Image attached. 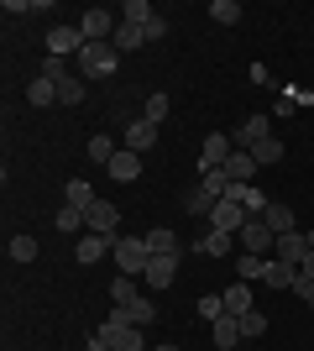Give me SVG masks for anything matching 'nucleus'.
<instances>
[{
	"label": "nucleus",
	"instance_id": "f257e3e1",
	"mask_svg": "<svg viewBox=\"0 0 314 351\" xmlns=\"http://www.w3.org/2000/svg\"><path fill=\"white\" fill-rule=\"evenodd\" d=\"M120 69V53H116V43H84L79 47V79H110V73Z\"/></svg>",
	"mask_w": 314,
	"mask_h": 351
},
{
	"label": "nucleus",
	"instance_id": "f03ea898",
	"mask_svg": "<svg viewBox=\"0 0 314 351\" xmlns=\"http://www.w3.org/2000/svg\"><path fill=\"white\" fill-rule=\"evenodd\" d=\"M116 267H120V278H136V273H147L152 263V247H147V236H116Z\"/></svg>",
	"mask_w": 314,
	"mask_h": 351
},
{
	"label": "nucleus",
	"instance_id": "7ed1b4c3",
	"mask_svg": "<svg viewBox=\"0 0 314 351\" xmlns=\"http://www.w3.org/2000/svg\"><path fill=\"white\" fill-rule=\"evenodd\" d=\"M100 336L110 341V351H152L147 336H142V325H116L110 315L100 320Z\"/></svg>",
	"mask_w": 314,
	"mask_h": 351
},
{
	"label": "nucleus",
	"instance_id": "20e7f679",
	"mask_svg": "<svg viewBox=\"0 0 314 351\" xmlns=\"http://www.w3.org/2000/svg\"><path fill=\"white\" fill-rule=\"evenodd\" d=\"M236 241H241V252H252V257H272V247H278V236L267 231V220H262V215H252V220H246Z\"/></svg>",
	"mask_w": 314,
	"mask_h": 351
},
{
	"label": "nucleus",
	"instance_id": "39448f33",
	"mask_svg": "<svg viewBox=\"0 0 314 351\" xmlns=\"http://www.w3.org/2000/svg\"><path fill=\"white\" fill-rule=\"evenodd\" d=\"M79 47H84L79 21H58V27L47 32V53H53V58H79Z\"/></svg>",
	"mask_w": 314,
	"mask_h": 351
},
{
	"label": "nucleus",
	"instance_id": "423d86ee",
	"mask_svg": "<svg viewBox=\"0 0 314 351\" xmlns=\"http://www.w3.org/2000/svg\"><path fill=\"white\" fill-rule=\"evenodd\" d=\"M116 27H120V16H116V11H100V5L79 16V32H84V43H110V37H116Z\"/></svg>",
	"mask_w": 314,
	"mask_h": 351
},
{
	"label": "nucleus",
	"instance_id": "0eeeda50",
	"mask_svg": "<svg viewBox=\"0 0 314 351\" xmlns=\"http://www.w3.org/2000/svg\"><path fill=\"white\" fill-rule=\"evenodd\" d=\"M231 152H236V136H225V132L205 136V147H199V173H215V168H225V162H231Z\"/></svg>",
	"mask_w": 314,
	"mask_h": 351
},
{
	"label": "nucleus",
	"instance_id": "6e6552de",
	"mask_svg": "<svg viewBox=\"0 0 314 351\" xmlns=\"http://www.w3.org/2000/svg\"><path fill=\"white\" fill-rule=\"evenodd\" d=\"M246 205H241V199H215V210H209V226H215V231H231V236H241V226H246Z\"/></svg>",
	"mask_w": 314,
	"mask_h": 351
},
{
	"label": "nucleus",
	"instance_id": "1a4fd4ad",
	"mask_svg": "<svg viewBox=\"0 0 314 351\" xmlns=\"http://www.w3.org/2000/svg\"><path fill=\"white\" fill-rule=\"evenodd\" d=\"M147 289H173V278H179V252H152V263H147Z\"/></svg>",
	"mask_w": 314,
	"mask_h": 351
},
{
	"label": "nucleus",
	"instance_id": "9d476101",
	"mask_svg": "<svg viewBox=\"0 0 314 351\" xmlns=\"http://www.w3.org/2000/svg\"><path fill=\"white\" fill-rule=\"evenodd\" d=\"M84 226H90L94 236H120L116 226H120V210L110 205V199H94L90 210H84Z\"/></svg>",
	"mask_w": 314,
	"mask_h": 351
},
{
	"label": "nucleus",
	"instance_id": "9b49d317",
	"mask_svg": "<svg viewBox=\"0 0 314 351\" xmlns=\"http://www.w3.org/2000/svg\"><path fill=\"white\" fill-rule=\"evenodd\" d=\"M110 320H116V325H142V330H147V325L157 320V304H152V299H136V304H116V309H110Z\"/></svg>",
	"mask_w": 314,
	"mask_h": 351
},
{
	"label": "nucleus",
	"instance_id": "f8f14e48",
	"mask_svg": "<svg viewBox=\"0 0 314 351\" xmlns=\"http://www.w3.org/2000/svg\"><path fill=\"white\" fill-rule=\"evenodd\" d=\"M105 168H110V178H116V184H136V178H142V152L120 147V152L105 162Z\"/></svg>",
	"mask_w": 314,
	"mask_h": 351
},
{
	"label": "nucleus",
	"instance_id": "ddd939ff",
	"mask_svg": "<svg viewBox=\"0 0 314 351\" xmlns=\"http://www.w3.org/2000/svg\"><path fill=\"white\" fill-rule=\"evenodd\" d=\"M272 257H278V263H288V267H299L304 257H309V241H304V231H288V236H278Z\"/></svg>",
	"mask_w": 314,
	"mask_h": 351
},
{
	"label": "nucleus",
	"instance_id": "4468645a",
	"mask_svg": "<svg viewBox=\"0 0 314 351\" xmlns=\"http://www.w3.org/2000/svg\"><path fill=\"white\" fill-rule=\"evenodd\" d=\"M231 247H236V236H231V231H215V226H209V231L194 241L199 257H231Z\"/></svg>",
	"mask_w": 314,
	"mask_h": 351
},
{
	"label": "nucleus",
	"instance_id": "2eb2a0df",
	"mask_svg": "<svg viewBox=\"0 0 314 351\" xmlns=\"http://www.w3.org/2000/svg\"><path fill=\"white\" fill-rule=\"evenodd\" d=\"M126 147H131V152H152V147H157V126L142 121V116H131V126H126Z\"/></svg>",
	"mask_w": 314,
	"mask_h": 351
},
{
	"label": "nucleus",
	"instance_id": "dca6fc26",
	"mask_svg": "<svg viewBox=\"0 0 314 351\" xmlns=\"http://www.w3.org/2000/svg\"><path fill=\"white\" fill-rule=\"evenodd\" d=\"M110 252H116V236H84V241H79V247H74V257H79V263H100V257H110Z\"/></svg>",
	"mask_w": 314,
	"mask_h": 351
},
{
	"label": "nucleus",
	"instance_id": "f3484780",
	"mask_svg": "<svg viewBox=\"0 0 314 351\" xmlns=\"http://www.w3.org/2000/svg\"><path fill=\"white\" fill-rule=\"evenodd\" d=\"M267 136H272L267 116H246V121H241V132H236V147H246V152H252V147L267 142Z\"/></svg>",
	"mask_w": 314,
	"mask_h": 351
},
{
	"label": "nucleus",
	"instance_id": "a211bd4d",
	"mask_svg": "<svg viewBox=\"0 0 314 351\" xmlns=\"http://www.w3.org/2000/svg\"><path fill=\"white\" fill-rule=\"evenodd\" d=\"M241 341H246L241 336V320L236 315H220V320H215V351H236Z\"/></svg>",
	"mask_w": 314,
	"mask_h": 351
},
{
	"label": "nucleus",
	"instance_id": "6ab92c4d",
	"mask_svg": "<svg viewBox=\"0 0 314 351\" xmlns=\"http://www.w3.org/2000/svg\"><path fill=\"white\" fill-rule=\"evenodd\" d=\"M252 173H257V158L246 152V147H236L231 162H225V178H231V184H252Z\"/></svg>",
	"mask_w": 314,
	"mask_h": 351
},
{
	"label": "nucleus",
	"instance_id": "aec40b11",
	"mask_svg": "<svg viewBox=\"0 0 314 351\" xmlns=\"http://www.w3.org/2000/svg\"><path fill=\"white\" fill-rule=\"evenodd\" d=\"M220 299H225V315H236V320L246 315V309H257V304H252V283H231Z\"/></svg>",
	"mask_w": 314,
	"mask_h": 351
},
{
	"label": "nucleus",
	"instance_id": "412c9836",
	"mask_svg": "<svg viewBox=\"0 0 314 351\" xmlns=\"http://www.w3.org/2000/svg\"><path fill=\"white\" fill-rule=\"evenodd\" d=\"M110 43H116V53H120V58H126V53H136V47L147 43V32L136 27V21H120V27H116V37H110Z\"/></svg>",
	"mask_w": 314,
	"mask_h": 351
},
{
	"label": "nucleus",
	"instance_id": "4be33fe9",
	"mask_svg": "<svg viewBox=\"0 0 314 351\" xmlns=\"http://www.w3.org/2000/svg\"><path fill=\"white\" fill-rule=\"evenodd\" d=\"M293 278H299V267L278 263V257H267V267H262V283L267 289H293Z\"/></svg>",
	"mask_w": 314,
	"mask_h": 351
},
{
	"label": "nucleus",
	"instance_id": "5701e85b",
	"mask_svg": "<svg viewBox=\"0 0 314 351\" xmlns=\"http://www.w3.org/2000/svg\"><path fill=\"white\" fill-rule=\"evenodd\" d=\"M262 220H267V231H272V236H288V231H299L293 210H288V205H278V199L267 205V215H262Z\"/></svg>",
	"mask_w": 314,
	"mask_h": 351
},
{
	"label": "nucleus",
	"instance_id": "b1692460",
	"mask_svg": "<svg viewBox=\"0 0 314 351\" xmlns=\"http://www.w3.org/2000/svg\"><path fill=\"white\" fill-rule=\"evenodd\" d=\"M63 205H74V210H90V205H94V189L84 184V178H68V184H63Z\"/></svg>",
	"mask_w": 314,
	"mask_h": 351
},
{
	"label": "nucleus",
	"instance_id": "393cba45",
	"mask_svg": "<svg viewBox=\"0 0 314 351\" xmlns=\"http://www.w3.org/2000/svg\"><path fill=\"white\" fill-rule=\"evenodd\" d=\"M84 95H90V79H79V73H68L58 84V105H84Z\"/></svg>",
	"mask_w": 314,
	"mask_h": 351
},
{
	"label": "nucleus",
	"instance_id": "a878e982",
	"mask_svg": "<svg viewBox=\"0 0 314 351\" xmlns=\"http://www.w3.org/2000/svg\"><path fill=\"white\" fill-rule=\"evenodd\" d=\"M183 210H189V215H205V220H209V210H215V194H209L205 184H194V189L183 194Z\"/></svg>",
	"mask_w": 314,
	"mask_h": 351
},
{
	"label": "nucleus",
	"instance_id": "bb28decb",
	"mask_svg": "<svg viewBox=\"0 0 314 351\" xmlns=\"http://www.w3.org/2000/svg\"><path fill=\"white\" fill-rule=\"evenodd\" d=\"M27 100H31V105H58V84L37 73V79H31V84H27Z\"/></svg>",
	"mask_w": 314,
	"mask_h": 351
},
{
	"label": "nucleus",
	"instance_id": "cd10ccee",
	"mask_svg": "<svg viewBox=\"0 0 314 351\" xmlns=\"http://www.w3.org/2000/svg\"><path fill=\"white\" fill-rule=\"evenodd\" d=\"M168 110H173V100L168 95H147V105H142V121H152V126H163Z\"/></svg>",
	"mask_w": 314,
	"mask_h": 351
},
{
	"label": "nucleus",
	"instance_id": "c85d7f7f",
	"mask_svg": "<svg viewBox=\"0 0 314 351\" xmlns=\"http://www.w3.org/2000/svg\"><path fill=\"white\" fill-rule=\"evenodd\" d=\"M152 16H157V11H152V0H126V5H120V21H136V27H147Z\"/></svg>",
	"mask_w": 314,
	"mask_h": 351
},
{
	"label": "nucleus",
	"instance_id": "c756f323",
	"mask_svg": "<svg viewBox=\"0 0 314 351\" xmlns=\"http://www.w3.org/2000/svg\"><path fill=\"white\" fill-rule=\"evenodd\" d=\"M262 267H267V257H252V252H241V257H236L241 283H257V278H262Z\"/></svg>",
	"mask_w": 314,
	"mask_h": 351
},
{
	"label": "nucleus",
	"instance_id": "7c9ffc66",
	"mask_svg": "<svg viewBox=\"0 0 314 351\" xmlns=\"http://www.w3.org/2000/svg\"><path fill=\"white\" fill-rule=\"evenodd\" d=\"M252 158H257V168H272V162H283V142H272V136H267V142L252 147Z\"/></svg>",
	"mask_w": 314,
	"mask_h": 351
},
{
	"label": "nucleus",
	"instance_id": "2f4dec72",
	"mask_svg": "<svg viewBox=\"0 0 314 351\" xmlns=\"http://www.w3.org/2000/svg\"><path fill=\"white\" fill-rule=\"evenodd\" d=\"M241 336H246V341L267 336V315H262V309H246V315H241Z\"/></svg>",
	"mask_w": 314,
	"mask_h": 351
},
{
	"label": "nucleus",
	"instance_id": "473e14b6",
	"mask_svg": "<svg viewBox=\"0 0 314 351\" xmlns=\"http://www.w3.org/2000/svg\"><path fill=\"white\" fill-rule=\"evenodd\" d=\"M11 263H37V236H11Z\"/></svg>",
	"mask_w": 314,
	"mask_h": 351
},
{
	"label": "nucleus",
	"instance_id": "72a5a7b5",
	"mask_svg": "<svg viewBox=\"0 0 314 351\" xmlns=\"http://www.w3.org/2000/svg\"><path fill=\"white\" fill-rule=\"evenodd\" d=\"M147 247L152 252H179V236L168 231V226H152V231H147Z\"/></svg>",
	"mask_w": 314,
	"mask_h": 351
},
{
	"label": "nucleus",
	"instance_id": "f704fd0d",
	"mask_svg": "<svg viewBox=\"0 0 314 351\" xmlns=\"http://www.w3.org/2000/svg\"><path fill=\"white\" fill-rule=\"evenodd\" d=\"M84 152H90L94 162H110V158H116V152H120V147L110 142V136H100V132H94V136H90V147H84Z\"/></svg>",
	"mask_w": 314,
	"mask_h": 351
},
{
	"label": "nucleus",
	"instance_id": "c9c22d12",
	"mask_svg": "<svg viewBox=\"0 0 314 351\" xmlns=\"http://www.w3.org/2000/svg\"><path fill=\"white\" fill-rule=\"evenodd\" d=\"M209 16H215L220 27H236V21H241V5H236V0H215V5H209Z\"/></svg>",
	"mask_w": 314,
	"mask_h": 351
},
{
	"label": "nucleus",
	"instance_id": "e433bc0d",
	"mask_svg": "<svg viewBox=\"0 0 314 351\" xmlns=\"http://www.w3.org/2000/svg\"><path fill=\"white\" fill-rule=\"evenodd\" d=\"M199 320H209V325H215V320H220V315H225V299H220V293H205V299H199Z\"/></svg>",
	"mask_w": 314,
	"mask_h": 351
},
{
	"label": "nucleus",
	"instance_id": "4c0bfd02",
	"mask_svg": "<svg viewBox=\"0 0 314 351\" xmlns=\"http://www.w3.org/2000/svg\"><path fill=\"white\" fill-rule=\"evenodd\" d=\"M79 226H84V210H74V205H63L53 215V231H79Z\"/></svg>",
	"mask_w": 314,
	"mask_h": 351
},
{
	"label": "nucleus",
	"instance_id": "58836bf2",
	"mask_svg": "<svg viewBox=\"0 0 314 351\" xmlns=\"http://www.w3.org/2000/svg\"><path fill=\"white\" fill-rule=\"evenodd\" d=\"M110 299H116V304H136V299H142V293H136V278H116L110 283Z\"/></svg>",
	"mask_w": 314,
	"mask_h": 351
},
{
	"label": "nucleus",
	"instance_id": "ea45409f",
	"mask_svg": "<svg viewBox=\"0 0 314 351\" xmlns=\"http://www.w3.org/2000/svg\"><path fill=\"white\" fill-rule=\"evenodd\" d=\"M199 184H205L215 199H225V189H231V178H225V168H215V173H199Z\"/></svg>",
	"mask_w": 314,
	"mask_h": 351
},
{
	"label": "nucleus",
	"instance_id": "a19ab883",
	"mask_svg": "<svg viewBox=\"0 0 314 351\" xmlns=\"http://www.w3.org/2000/svg\"><path fill=\"white\" fill-rule=\"evenodd\" d=\"M142 32H147V43H163V37H168V21H163V16H152Z\"/></svg>",
	"mask_w": 314,
	"mask_h": 351
},
{
	"label": "nucleus",
	"instance_id": "79ce46f5",
	"mask_svg": "<svg viewBox=\"0 0 314 351\" xmlns=\"http://www.w3.org/2000/svg\"><path fill=\"white\" fill-rule=\"evenodd\" d=\"M299 283H314V252H309V257L299 263Z\"/></svg>",
	"mask_w": 314,
	"mask_h": 351
},
{
	"label": "nucleus",
	"instance_id": "37998d69",
	"mask_svg": "<svg viewBox=\"0 0 314 351\" xmlns=\"http://www.w3.org/2000/svg\"><path fill=\"white\" fill-rule=\"evenodd\" d=\"M304 309H314V289H309V293H304Z\"/></svg>",
	"mask_w": 314,
	"mask_h": 351
},
{
	"label": "nucleus",
	"instance_id": "c03bdc74",
	"mask_svg": "<svg viewBox=\"0 0 314 351\" xmlns=\"http://www.w3.org/2000/svg\"><path fill=\"white\" fill-rule=\"evenodd\" d=\"M304 241H309V252H314V226H309V231H304Z\"/></svg>",
	"mask_w": 314,
	"mask_h": 351
},
{
	"label": "nucleus",
	"instance_id": "a18cd8bd",
	"mask_svg": "<svg viewBox=\"0 0 314 351\" xmlns=\"http://www.w3.org/2000/svg\"><path fill=\"white\" fill-rule=\"evenodd\" d=\"M152 351H179V346H152Z\"/></svg>",
	"mask_w": 314,
	"mask_h": 351
}]
</instances>
